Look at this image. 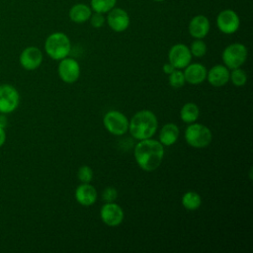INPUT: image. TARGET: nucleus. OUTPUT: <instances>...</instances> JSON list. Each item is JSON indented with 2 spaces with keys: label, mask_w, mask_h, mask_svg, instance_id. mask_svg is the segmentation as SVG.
I'll list each match as a JSON object with an SVG mask.
<instances>
[{
  "label": "nucleus",
  "mask_w": 253,
  "mask_h": 253,
  "mask_svg": "<svg viewBox=\"0 0 253 253\" xmlns=\"http://www.w3.org/2000/svg\"><path fill=\"white\" fill-rule=\"evenodd\" d=\"M92 9L84 3H77L73 5L69 10V18L72 22L82 24L90 19Z\"/></svg>",
  "instance_id": "19"
},
{
  "label": "nucleus",
  "mask_w": 253,
  "mask_h": 253,
  "mask_svg": "<svg viewBox=\"0 0 253 253\" xmlns=\"http://www.w3.org/2000/svg\"><path fill=\"white\" fill-rule=\"evenodd\" d=\"M162 69H163V72L165 73V74H170V73H172L174 70H175V68H174V66L170 63V62H167V63H165L164 65H163V67H162Z\"/></svg>",
  "instance_id": "29"
},
{
  "label": "nucleus",
  "mask_w": 253,
  "mask_h": 253,
  "mask_svg": "<svg viewBox=\"0 0 253 253\" xmlns=\"http://www.w3.org/2000/svg\"><path fill=\"white\" fill-rule=\"evenodd\" d=\"M207 68L201 63H190L183 71L186 82L192 85H198L204 82L207 78Z\"/></svg>",
  "instance_id": "17"
},
{
  "label": "nucleus",
  "mask_w": 253,
  "mask_h": 253,
  "mask_svg": "<svg viewBox=\"0 0 253 253\" xmlns=\"http://www.w3.org/2000/svg\"><path fill=\"white\" fill-rule=\"evenodd\" d=\"M20 64L26 70H35L42 62V53L37 46H28L20 54Z\"/></svg>",
  "instance_id": "13"
},
{
  "label": "nucleus",
  "mask_w": 253,
  "mask_h": 253,
  "mask_svg": "<svg viewBox=\"0 0 253 253\" xmlns=\"http://www.w3.org/2000/svg\"><path fill=\"white\" fill-rule=\"evenodd\" d=\"M100 217L102 221L109 226L120 225L125 217L123 209L115 202L106 203L100 210Z\"/></svg>",
  "instance_id": "11"
},
{
  "label": "nucleus",
  "mask_w": 253,
  "mask_h": 253,
  "mask_svg": "<svg viewBox=\"0 0 253 253\" xmlns=\"http://www.w3.org/2000/svg\"><path fill=\"white\" fill-rule=\"evenodd\" d=\"M180 134V129L177 125L173 123H168L164 125L158 135V140L163 146H171L176 143Z\"/></svg>",
  "instance_id": "18"
},
{
  "label": "nucleus",
  "mask_w": 253,
  "mask_h": 253,
  "mask_svg": "<svg viewBox=\"0 0 253 253\" xmlns=\"http://www.w3.org/2000/svg\"><path fill=\"white\" fill-rule=\"evenodd\" d=\"M133 155L142 170L151 172L160 166L164 157V146L152 137L141 139L135 144Z\"/></svg>",
  "instance_id": "1"
},
{
  "label": "nucleus",
  "mask_w": 253,
  "mask_h": 253,
  "mask_svg": "<svg viewBox=\"0 0 253 253\" xmlns=\"http://www.w3.org/2000/svg\"><path fill=\"white\" fill-rule=\"evenodd\" d=\"M20 104L18 90L9 84L0 85V113L9 114L14 112Z\"/></svg>",
  "instance_id": "7"
},
{
  "label": "nucleus",
  "mask_w": 253,
  "mask_h": 253,
  "mask_svg": "<svg viewBox=\"0 0 253 253\" xmlns=\"http://www.w3.org/2000/svg\"><path fill=\"white\" fill-rule=\"evenodd\" d=\"M7 118L4 115H0V127L5 128L7 126Z\"/></svg>",
  "instance_id": "31"
},
{
  "label": "nucleus",
  "mask_w": 253,
  "mask_h": 253,
  "mask_svg": "<svg viewBox=\"0 0 253 253\" xmlns=\"http://www.w3.org/2000/svg\"><path fill=\"white\" fill-rule=\"evenodd\" d=\"M157 118L149 110L136 112L128 122V130L131 136L138 140L152 137L157 131Z\"/></svg>",
  "instance_id": "2"
},
{
  "label": "nucleus",
  "mask_w": 253,
  "mask_h": 253,
  "mask_svg": "<svg viewBox=\"0 0 253 253\" xmlns=\"http://www.w3.org/2000/svg\"><path fill=\"white\" fill-rule=\"evenodd\" d=\"M239 17L236 12L231 9L222 10L216 17V26L223 34H234L239 29Z\"/></svg>",
  "instance_id": "10"
},
{
  "label": "nucleus",
  "mask_w": 253,
  "mask_h": 253,
  "mask_svg": "<svg viewBox=\"0 0 253 253\" xmlns=\"http://www.w3.org/2000/svg\"><path fill=\"white\" fill-rule=\"evenodd\" d=\"M90 23H91V26L96 28V29H99L101 27H103V25L105 24V17L102 13H98V12H95L94 14L92 13L91 16H90Z\"/></svg>",
  "instance_id": "28"
},
{
  "label": "nucleus",
  "mask_w": 253,
  "mask_h": 253,
  "mask_svg": "<svg viewBox=\"0 0 253 253\" xmlns=\"http://www.w3.org/2000/svg\"><path fill=\"white\" fill-rule=\"evenodd\" d=\"M59 78L67 83L72 84L79 79L80 76V65L78 61L71 57H64L60 59L57 67Z\"/></svg>",
  "instance_id": "8"
},
{
  "label": "nucleus",
  "mask_w": 253,
  "mask_h": 253,
  "mask_svg": "<svg viewBox=\"0 0 253 253\" xmlns=\"http://www.w3.org/2000/svg\"><path fill=\"white\" fill-rule=\"evenodd\" d=\"M168 60L175 69H183L191 63L192 54L189 46L184 43H176L169 49Z\"/></svg>",
  "instance_id": "9"
},
{
  "label": "nucleus",
  "mask_w": 253,
  "mask_h": 253,
  "mask_svg": "<svg viewBox=\"0 0 253 253\" xmlns=\"http://www.w3.org/2000/svg\"><path fill=\"white\" fill-rule=\"evenodd\" d=\"M192 56L202 57L207 52V44L202 39H196L189 47Z\"/></svg>",
  "instance_id": "24"
},
{
  "label": "nucleus",
  "mask_w": 253,
  "mask_h": 253,
  "mask_svg": "<svg viewBox=\"0 0 253 253\" xmlns=\"http://www.w3.org/2000/svg\"><path fill=\"white\" fill-rule=\"evenodd\" d=\"M93 170L88 165H82L77 171V178L81 183H90L93 179Z\"/></svg>",
  "instance_id": "26"
},
{
  "label": "nucleus",
  "mask_w": 253,
  "mask_h": 253,
  "mask_svg": "<svg viewBox=\"0 0 253 253\" xmlns=\"http://www.w3.org/2000/svg\"><path fill=\"white\" fill-rule=\"evenodd\" d=\"M109 27L117 33H122L126 31L129 26V16L122 8H113L108 12V16L106 19Z\"/></svg>",
  "instance_id": "12"
},
{
  "label": "nucleus",
  "mask_w": 253,
  "mask_h": 253,
  "mask_svg": "<svg viewBox=\"0 0 253 253\" xmlns=\"http://www.w3.org/2000/svg\"><path fill=\"white\" fill-rule=\"evenodd\" d=\"M117 3V0H91V9L98 13H108Z\"/></svg>",
  "instance_id": "22"
},
{
  "label": "nucleus",
  "mask_w": 253,
  "mask_h": 253,
  "mask_svg": "<svg viewBox=\"0 0 253 253\" xmlns=\"http://www.w3.org/2000/svg\"><path fill=\"white\" fill-rule=\"evenodd\" d=\"M206 79L213 87L224 86L229 81V69L225 65L216 64L208 70Z\"/></svg>",
  "instance_id": "16"
},
{
  "label": "nucleus",
  "mask_w": 253,
  "mask_h": 253,
  "mask_svg": "<svg viewBox=\"0 0 253 253\" xmlns=\"http://www.w3.org/2000/svg\"><path fill=\"white\" fill-rule=\"evenodd\" d=\"M184 137L190 146L194 148H204L211 142L212 133L207 126L192 123L186 127Z\"/></svg>",
  "instance_id": "4"
},
{
  "label": "nucleus",
  "mask_w": 253,
  "mask_h": 253,
  "mask_svg": "<svg viewBox=\"0 0 253 253\" xmlns=\"http://www.w3.org/2000/svg\"><path fill=\"white\" fill-rule=\"evenodd\" d=\"M97 191L90 183H82L75 190V200L84 207H90L97 201Z\"/></svg>",
  "instance_id": "14"
},
{
  "label": "nucleus",
  "mask_w": 253,
  "mask_h": 253,
  "mask_svg": "<svg viewBox=\"0 0 253 253\" xmlns=\"http://www.w3.org/2000/svg\"><path fill=\"white\" fill-rule=\"evenodd\" d=\"M247 48L240 42L228 44L221 53V59L228 69H234L242 66L247 59Z\"/></svg>",
  "instance_id": "5"
},
{
  "label": "nucleus",
  "mask_w": 253,
  "mask_h": 253,
  "mask_svg": "<svg viewBox=\"0 0 253 253\" xmlns=\"http://www.w3.org/2000/svg\"><path fill=\"white\" fill-rule=\"evenodd\" d=\"M229 80L231 83L236 87H241L245 85L247 81V75L246 72L241 69L240 67L231 69V72H229Z\"/></svg>",
  "instance_id": "23"
},
{
  "label": "nucleus",
  "mask_w": 253,
  "mask_h": 253,
  "mask_svg": "<svg viewBox=\"0 0 253 253\" xmlns=\"http://www.w3.org/2000/svg\"><path fill=\"white\" fill-rule=\"evenodd\" d=\"M153 1H156V2H161V1H164V0H153Z\"/></svg>",
  "instance_id": "32"
},
{
  "label": "nucleus",
  "mask_w": 253,
  "mask_h": 253,
  "mask_svg": "<svg viewBox=\"0 0 253 253\" xmlns=\"http://www.w3.org/2000/svg\"><path fill=\"white\" fill-rule=\"evenodd\" d=\"M6 140V133L3 127H0V147L5 143Z\"/></svg>",
  "instance_id": "30"
},
{
  "label": "nucleus",
  "mask_w": 253,
  "mask_h": 253,
  "mask_svg": "<svg viewBox=\"0 0 253 253\" xmlns=\"http://www.w3.org/2000/svg\"><path fill=\"white\" fill-rule=\"evenodd\" d=\"M186 80L184 77L183 71L181 69H175L172 73L169 74V84L173 88H181L185 85Z\"/></svg>",
  "instance_id": "25"
},
{
  "label": "nucleus",
  "mask_w": 253,
  "mask_h": 253,
  "mask_svg": "<svg viewBox=\"0 0 253 253\" xmlns=\"http://www.w3.org/2000/svg\"><path fill=\"white\" fill-rule=\"evenodd\" d=\"M200 115V109L195 103L189 102L182 106L180 111V118L186 124H192L197 121Z\"/></svg>",
  "instance_id": "20"
},
{
  "label": "nucleus",
  "mask_w": 253,
  "mask_h": 253,
  "mask_svg": "<svg viewBox=\"0 0 253 253\" xmlns=\"http://www.w3.org/2000/svg\"><path fill=\"white\" fill-rule=\"evenodd\" d=\"M103 124L105 128L114 135H123L128 130V120L120 111L107 112L103 118Z\"/></svg>",
  "instance_id": "6"
},
{
  "label": "nucleus",
  "mask_w": 253,
  "mask_h": 253,
  "mask_svg": "<svg viewBox=\"0 0 253 253\" xmlns=\"http://www.w3.org/2000/svg\"><path fill=\"white\" fill-rule=\"evenodd\" d=\"M118 198V191L115 187H107L102 193V200L105 203L115 202Z\"/></svg>",
  "instance_id": "27"
},
{
  "label": "nucleus",
  "mask_w": 253,
  "mask_h": 253,
  "mask_svg": "<svg viewBox=\"0 0 253 253\" xmlns=\"http://www.w3.org/2000/svg\"><path fill=\"white\" fill-rule=\"evenodd\" d=\"M210 21L204 15H197L189 23V34L195 39H204L210 32Z\"/></svg>",
  "instance_id": "15"
},
{
  "label": "nucleus",
  "mask_w": 253,
  "mask_h": 253,
  "mask_svg": "<svg viewBox=\"0 0 253 253\" xmlns=\"http://www.w3.org/2000/svg\"><path fill=\"white\" fill-rule=\"evenodd\" d=\"M44 50L50 58L54 60H60L68 56V54L70 53V40L63 33H53L46 38L44 42Z\"/></svg>",
  "instance_id": "3"
},
{
  "label": "nucleus",
  "mask_w": 253,
  "mask_h": 253,
  "mask_svg": "<svg viewBox=\"0 0 253 253\" xmlns=\"http://www.w3.org/2000/svg\"><path fill=\"white\" fill-rule=\"evenodd\" d=\"M202 205L201 196L194 191L186 192L182 197V206L188 211L198 210Z\"/></svg>",
  "instance_id": "21"
}]
</instances>
